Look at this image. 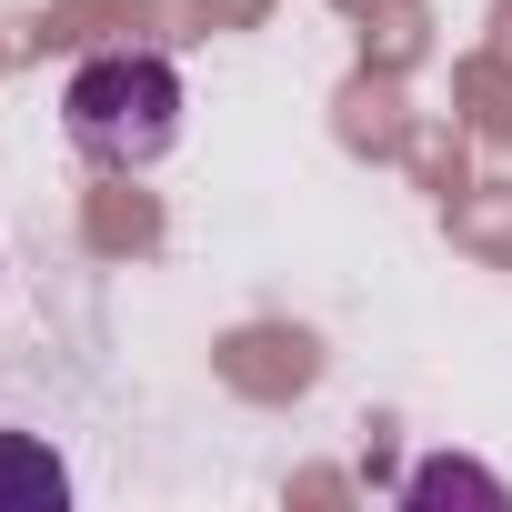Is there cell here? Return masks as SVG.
<instances>
[{
    "mask_svg": "<svg viewBox=\"0 0 512 512\" xmlns=\"http://www.w3.org/2000/svg\"><path fill=\"white\" fill-rule=\"evenodd\" d=\"M71 502V472L41 432H0V512H61Z\"/></svg>",
    "mask_w": 512,
    "mask_h": 512,
    "instance_id": "2",
    "label": "cell"
},
{
    "mask_svg": "<svg viewBox=\"0 0 512 512\" xmlns=\"http://www.w3.org/2000/svg\"><path fill=\"white\" fill-rule=\"evenodd\" d=\"M61 131L101 171H151L181 141V71L161 51H91L61 81Z\"/></svg>",
    "mask_w": 512,
    "mask_h": 512,
    "instance_id": "1",
    "label": "cell"
},
{
    "mask_svg": "<svg viewBox=\"0 0 512 512\" xmlns=\"http://www.w3.org/2000/svg\"><path fill=\"white\" fill-rule=\"evenodd\" d=\"M412 502H502V482L472 472V462H422L412 472Z\"/></svg>",
    "mask_w": 512,
    "mask_h": 512,
    "instance_id": "3",
    "label": "cell"
}]
</instances>
